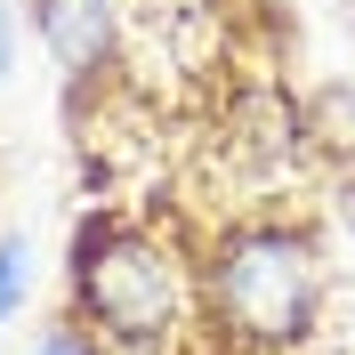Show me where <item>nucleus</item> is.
Returning <instances> with one entry per match:
<instances>
[{"label":"nucleus","instance_id":"nucleus-1","mask_svg":"<svg viewBox=\"0 0 355 355\" xmlns=\"http://www.w3.org/2000/svg\"><path fill=\"white\" fill-rule=\"evenodd\" d=\"M202 307L243 355H299L331 315V259L291 218H243L202 259Z\"/></svg>","mask_w":355,"mask_h":355},{"label":"nucleus","instance_id":"nucleus-2","mask_svg":"<svg viewBox=\"0 0 355 355\" xmlns=\"http://www.w3.org/2000/svg\"><path fill=\"white\" fill-rule=\"evenodd\" d=\"M65 275H73V307L65 315H81L113 355H162L186 331V266L146 226L81 218Z\"/></svg>","mask_w":355,"mask_h":355},{"label":"nucleus","instance_id":"nucleus-3","mask_svg":"<svg viewBox=\"0 0 355 355\" xmlns=\"http://www.w3.org/2000/svg\"><path fill=\"white\" fill-rule=\"evenodd\" d=\"M33 33L65 81H105L121 65L130 17H121V0H33Z\"/></svg>","mask_w":355,"mask_h":355},{"label":"nucleus","instance_id":"nucleus-5","mask_svg":"<svg viewBox=\"0 0 355 355\" xmlns=\"http://www.w3.org/2000/svg\"><path fill=\"white\" fill-rule=\"evenodd\" d=\"M33 355H113V347H105L97 331H89L81 315H57V323H49V331L33 339Z\"/></svg>","mask_w":355,"mask_h":355},{"label":"nucleus","instance_id":"nucleus-6","mask_svg":"<svg viewBox=\"0 0 355 355\" xmlns=\"http://www.w3.org/2000/svg\"><path fill=\"white\" fill-rule=\"evenodd\" d=\"M331 210H339V226L355 234V154L339 162V178H331Z\"/></svg>","mask_w":355,"mask_h":355},{"label":"nucleus","instance_id":"nucleus-4","mask_svg":"<svg viewBox=\"0 0 355 355\" xmlns=\"http://www.w3.org/2000/svg\"><path fill=\"white\" fill-rule=\"evenodd\" d=\"M33 259H41L33 234L8 226V234H0V323H17V315L33 307Z\"/></svg>","mask_w":355,"mask_h":355},{"label":"nucleus","instance_id":"nucleus-7","mask_svg":"<svg viewBox=\"0 0 355 355\" xmlns=\"http://www.w3.org/2000/svg\"><path fill=\"white\" fill-rule=\"evenodd\" d=\"M17 73V0H0V89Z\"/></svg>","mask_w":355,"mask_h":355}]
</instances>
